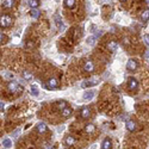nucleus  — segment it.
Segmentation results:
<instances>
[{
  "label": "nucleus",
  "instance_id": "f257e3e1",
  "mask_svg": "<svg viewBox=\"0 0 149 149\" xmlns=\"http://www.w3.org/2000/svg\"><path fill=\"white\" fill-rule=\"evenodd\" d=\"M43 86H44V88H47V90L54 91V90H57L58 88V81L55 78H50V79L48 80V82L44 84Z\"/></svg>",
  "mask_w": 149,
  "mask_h": 149
},
{
  "label": "nucleus",
  "instance_id": "f03ea898",
  "mask_svg": "<svg viewBox=\"0 0 149 149\" xmlns=\"http://www.w3.org/2000/svg\"><path fill=\"white\" fill-rule=\"evenodd\" d=\"M7 88L11 93H19L23 91V87H20L19 84L16 82V81H10L8 85H7Z\"/></svg>",
  "mask_w": 149,
  "mask_h": 149
},
{
  "label": "nucleus",
  "instance_id": "7ed1b4c3",
  "mask_svg": "<svg viewBox=\"0 0 149 149\" xmlns=\"http://www.w3.org/2000/svg\"><path fill=\"white\" fill-rule=\"evenodd\" d=\"M0 24H1V28H8L12 24V17L8 15H3L0 18Z\"/></svg>",
  "mask_w": 149,
  "mask_h": 149
},
{
  "label": "nucleus",
  "instance_id": "20e7f679",
  "mask_svg": "<svg viewBox=\"0 0 149 149\" xmlns=\"http://www.w3.org/2000/svg\"><path fill=\"white\" fill-rule=\"evenodd\" d=\"M99 81H100V80H99L98 78H93V79H90V80H85V81L81 82V87L82 88H86V87H90V86H94Z\"/></svg>",
  "mask_w": 149,
  "mask_h": 149
},
{
  "label": "nucleus",
  "instance_id": "39448f33",
  "mask_svg": "<svg viewBox=\"0 0 149 149\" xmlns=\"http://www.w3.org/2000/svg\"><path fill=\"white\" fill-rule=\"evenodd\" d=\"M137 67H139V63H137V62H136L135 60H129V61H128V63H127V68H128V70L134 72V70L137 69Z\"/></svg>",
  "mask_w": 149,
  "mask_h": 149
},
{
  "label": "nucleus",
  "instance_id": "423d86ee",
  "mask_svg": "<svg viewBox=\"0 0 149 149\" xmlns=\"http://www.w3.org/2000/svg\"><path fill=\"white\" fill-rule=\"evenodd\" d=\"M128 86H129V90L135 91L136 88H137L139 82H137V80H136L135 78H130V79H129V81H128Z\"/></svg>",
  "mask_w": 149,
  "mask_h": 149
},
{
  "label": "nucleus",
  "instance_id": "0eeeda50",
  "mask_svg": "<svg viewBox=\"0 0 149 149\" xmlns=\"http://www.w3.org/2000/svg\"><path fill=\"white\" fill-rule=\"evenodd\" d=\"M80 115H81V117H82L84 119H87V118L91 116V110H90V107H87V106L82 107L81 111H80Z\"/></svg>",
  "mask_w": 149,
  "mask_h": 149
},
{
  "label": "nucleus",
  "instance_id": "6e6552de",
  "mask_svg": "<svg viewBox=\"0 0 149 149\" xmlns=\"http://www.w3.org/2000/svg\"><path fill=\"white\" fill-rule=\"evenodd\" d=\"M94 94H95V91H93V90L87 91V92H85V93H84L82 99H84V100H91V99L94 97Z\"/></svg>",
  "mask_w": 149,
  "mask_h": 149
},
{
  "label": "nucleus",
  "instance_id": "1a4fd4ad",
  "mask_svg": "<svg viewBox=\"0 0 149 149\" xmlns=\"http://www.w3.org/2000/svg\"><path fill=\"white\" fill-rule=\"evenodd\" d=\"M84 69L86 70V72H88V73H91V72H93L94 70V65H93V62L90 60V61H87L85 63V66H84Z\"/></svg>",
  "mask_w": 149,
  "mask_h": 149
},
{
  "label": "nucleus",
  "instance_id": "9d476101",
  "mask_svg": "<svg viewBox=\"0 0 149 149\" xmlns=\"http://www.w3.org/2000/svg\"><path fill=\"white\" fill-rule=\"evenodd\" d=\"M36 130L37 131H38L40 134H44V132H47V130H48V128H47V125H45V124L44 123H38V124H37V127H36Z\"/></svg>",
  "mask_w": 149,
  "mask_h": 149
},
{
  "label": "nucleus",
  "instance_id": "9b49d317",
  "mask_svg": "<svg viewBox=\"0 0 149 149\" xmlns=\"http://www.w3.org/2000/svg\"><path fill=\"white\" fill-rule=\"evenodd\" d=\"M102 149H112V143H111L110 139H105L103 144H102Z\"/></svg>",
  "mask_w": 149,
  "mask_h": 149
},
{
  "label": "nucleus",
  "instance_id": "f8f14e48",
  "mask_svg": "<svg viewBox=\"0 0 149 149\" xmlns=\"http://www.w3.org/2000/svg\"><path fill=\"white\" fill-rule=\"evenodd\" d=\"M125 125H127V130H129V131H134L136 129V123L134 120H128Z\"/></svg>",
  "mask_w": 149,
  "mask_h": 149
},
{
  "label": "nucleus",
  "instance_id": "ddd939ff",
  "mask_svg": "<svg viewBox=\"0 0 149 149\" xmlns=\"http://www.w3.org/2000/svg\"><path fill=\"white\" fill-rule=\"evenodd\" d=\"M15 6V0H4L3 3V7L5 8H11Z\"/></svg>",
  "mask_w": 149,
  "mask_h": 149
},
{
  "label": "nucleus",
  "instance_id": "4468645a",
  "mask_svg": "<svg viewBox=\"0 0 149 149\" xmlns=\"http://www.w3.org/2000/svg\"><path fill=\"white\" fill-rule=\"evenodd\" d=\"M22 77L24 78V80H26V81H30L33 77H32V73H30V72H28V70H24L23 73H22Z\"/></svg>",
  "mask_w": 149,
  "mask_h": 149
},
{
  "label": "nucleus",
  "instance_id": "2eb2a0df",
  "mask_svg": "<svg viewBox=\"0 0 149 149\" xmlns=\"http://www.w3.org/2000/svg\"><path fill=\"white\" fill-rule=\"evenodd\" d=\"M117 47H118V45H117V43H116V42H113V41L107 43V49H109L110 52H112V53L117 50Z\"/></svg>",
  "mask_w": 149,
  "mask_h": 149
},
{
  "label": "nucleus",
  "instance_id": "dca6fc26",
  "mask_svg": "<svg viewBox=\"0 0 149 149\" xmlns=\"http://www.w3.org/2000/svg\"><path fill=\"white\" fill-rule=\"evenodd\" d=\"M72 112H73V110H72L70 107H68V106H67L66 109H63V110L61 111L62 116H63V117H66V118H67V117H69V116L72 115Z\"/></svg>",
  "mask_w": 149,
  "mask_h": 149
},
{
  "label": "nucleus",
  "instance_id": "f3484780",
  "mask_svg": "<svg viewBox=\"0 0 149 149\" xmlns=\"http://www.w3.org/2000/svg\"><path fill=\"white\" fill-rule=\"evenodd\" d=\"M56 107H57L60 111H62L63 109H66V107H67V103H66L65 100H60V102H57V103H56Z\"/></svg>",
  "mask_w": 149,
  "mask_h": 149
},
{
  "label": "nucleus",
  "instance_id": "a211bd4d",
  "mask_svg": "<svg viewBox=\"0 0 149 149\" xmlns=\"http://www.w3.org/2000/svg\"><path fill=\"white\" fill-rule=\"evenodd\" d=\"M1 75L4 77V79H6V80H12L13 79V73H11V72H3L1 73Z\"/></svg>",
  "mask_w": 149,
  "mask_h": 149
},
{
  "label": "nucleus",
  "instance_id": "6ab92c4d",
  "mask_svg": "<svg viewBox=\"0 0 149 149\" xmlns=\"http://www.w3.org/2000/svg\"><path fill=\"white\" fill-rule=\"evenodd\" d=\"M28 3H29V6L31 8H37L40 6V1L38 0H28Z\"/></svg>",
  "mask_w": 149,
  "mask_h": 149
},
{
  "label": "nucleus",
  "instance_id": "aec40b11",
  "mask_svg": "<svg viewBox=\"0 0 149 149\" xmlns=\"http://www.w3.org/2000/svg\"><path fill=\"white\" fill-rule=\"evenodd\" d=\"M40 15H41V11H40V10H37V8H33V10L30 12V16H31L33 19L38 18V17H40Z\"/></svg>",
  "mask_w": 149,
  "mask_h": 149
},
{
  "label": "nucleus",
  "instance_id": "412c9836",
  "mask_svg": "<svg viewBox=\"0 0 149 149\" xmlns=\"http://www.w3.org/2000/svg\"><path fill=\"white\" fill-rule=\"evenodd\" d=\"M55 23H56L57 28H61V30L63 29V23H62V20H61V17H60L58 15H56V16H55Z\"/></svg>",
  "mask_w": 149,
  "mask_h": 149
},
{
  "label": "nucleus",
  "instance_id": "4be33fe9",
  "mask_svg": "<svg viewBox=\"0 0 149 149\" xmlns=\"http://www.w3.org/2000/svg\"><path fill=\"white\" fill-rule=\"evenodd\" d=\"M141 19L143 22H148L149 20V10H144L141 15Z\"/></svg>",
  "mask_w": 149,
  "mask_h": 149
},
{
  "label": "nucleus",
  "instance_id": "5701e85b",
  "mask_svg": "<svg viewBox=\"0 0 149 149\" xmlns=\"http://www.w3.org/2000/svg\"><path fill=\"white\" fill-rule=\"evenodd\" d=\"M85 130H86V132H87V134H93L94 130H95V127L93 125V124H87L86 128H85Z\"/></svg>",
  "mask_w": 149,
  "mask_h": 149
},
{
  "label": "nucleus",
  "instance_id": "b1692460",
  "mask_svg": "<svg viewBox=\"0 0 149 149\" xmlns=\"http://www.w3.org/2000/svg\"><path fill=\"white\" fill-rule=\"evenodd\" d=\"M65 6L68 8H73L75 6V0H65Z\"/></svg>",
  "mask_w": 149,
  "mask_h": 149
},
{
  "label": "nucleus",
  "instance_id": "393cba45",
  "mask_svg": "<svg viewBox=\"0 0 149 149\" xmlns=\"http://www.w3.org/2000/svg\"><path fill=\"white\" fill-rule=\"evenodd\" d=\"M38 86L37 85H31V94L32 95H38Z\"/></svg>",
  "mask_w": 149,
  "mask_h": 149
},
{
  "label": "nucleus",
  "instance_id": "a878e982",
  "mask_svg": "<svg viewBox=\"0 0 149 149\" xmlns=\"http://www.w3.org/2000/svg\"><path fill=\"white\" fill-rule=\"evenodd\" d=\"M95 36H90L87 40H86V43H87L88 45H94V43H95Z\"/></svg>",
  "mask_w": 149,
  "mask_h": 149
},
{
  "label": "nucleus",
  "instance_id": "bb28decb",
  "mask_svg": "<svg viewBox=\"0 0 149 149\" xmlns=\"http://www.w3.org/2000/svg\"><path fill=\"white\" fill-rule=\"evenodd\" d=\"M74 143H75V139H74L73 136H68V137L66 139V144L67 146H73Z\"/></svg>",
  "mask_w": 149,
  "mask_h": 149
},
{
  "label": "nucleus",
  "instance_id": "cd10ccee",
  "mask_svg": "<svg viewBox=\"0 0 149 149\" xmlns=\"http://www.w3.org/2000/svg\"><path fill=\"white\" fill-rule=\"evenodd\" d=\"M3 146H4L5 148H11V147H12V141H11L10 139H4V140H3Z\"/></svg>",
  "mask_w": 149,
  "mask_h": 149
},
{
  "label": "nucleus",
  "instance_id": "c85d7f7f",
  "mask_svg": "<svg viewBox=\"0 0 149 149\" xmlns=\"http://www.w3.org/2000/svg\"><path fill=\"white\" fill-rule=\"evenodd\" d=\"M143 41H144V43L149 47V33H146V35L143 36Z\"/></svg>",
  "mask_w": 149,
  "mask_h": 149
},
{
  "label": "nucleus",
  "instance_id": "c756f323",
  "mask_svg": "<svg viewBox=\"0 0 149 149\" xmlns=\"http://www.w3.org/2000/svg\"><path fill=\"white\" fill-rule=\"evenodd\" d=\"M0 37H1V44H3V43H5V41H6V40H5V38H6V36H5V35L1 32V35H0Z\"/></svg>",
  "mask_w": 149,
  "mask_h": 149
},
{
  "label": "nucleus",
  "instance_id": "7c9ffc66",
  "mask_svg": "<svg viewBox=\"0 0 149 149\" xmlns=\"http://www.w3.org/2000/svg\"><path fill=\"white\" fill-rule=\"evenodd\" d=\"M4 109H5V103H3V102H0V111H4Z\"/></svg>",
  "mask_w": 149,
  "mask_h": 149
},
{
  "label": "nucleus",
  "instance_id": "2f4dec72",
  "mask_svg": "<svg viewBox=\"0 0 149 149\" xmlns=\"http://www.w3.org/2000/svg\"><path fill=\"white\" fill-rule=\"evenodd\" d=\"M19 131H20V129H17V130L13 132V137H15V139H16V137H18V132H19Z\"/></svg>",
  "mask_w": 149,
  "mask_h": 149
},
{
  "label": "nucleus",
  "instance_id": "473e14b6",
  "mask_svg": "<svg viewBox=\"0 0 149 149\" xmlns=\"http://www.w3.org/2000/svg\"><path fill=\"white\" fill-rule=\"evenodd\" d=\"M146 3H147V4L149 5V0H146Z\"/></svg>",
  "mask_w": 149,
  "mask_h": 149
},
{
  "label": "nucleus",
  "instance_id": "72a5a7b5",
  "mask_svg": "<svg viewBox=\"0 0 149 149\" xmlns=\"http://www.w3.org/2000/svg\"><path fill=\"white\" fill-rule=\"evenodd\" d=\"M120 1H127V0H120Z\"/></svg>",
  "mask_w": 149,
  "mask_h": 149
},
{
  "label": "nucleus",
  "instance_id": "f704fd0d",
  "mask_svg": "<svg viewBox=\"0 0 149 149\" xmlns=\"http://www.w3.org/2000/svg\"><path fill=\"white\" fill-rule=\"evenodd\" d=\"M52 149H55V147H53V148H52Z\"/></svg>",
  "mask_w": 149,
  "mask_h": 149
}]
</instances>
